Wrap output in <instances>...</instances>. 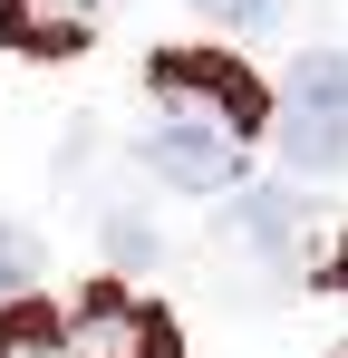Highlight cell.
Wrapping results in <instances>:
<instances>
[{"mask_svg": "<svg viewBox=\"0 0 348 358\" xmlns=\"http://www.w3.org/2000/svg\"><path fill=\"white\" fill-rule=\"evenodd\" d=\"M261 136H281V165H300V175H339L348 165V49H300Z\"/></svg>", "mask_w": 348, "mask_h": 358, "instance_id": "cell-1", "label": "cell"}, {"mask_svg": "<svg viewBox=\"0 0 348 358\" xmlns=\"http://www.w3.org/2000/svg\"><path fill=\"white\" fill-rule=\"evenodd\" d=\"M145 87L165 97L174 117H213L232 145H252V136L271 126V87L232 59V49H155V59H145Z\"/></svg>", "mask_w": 348, "mask_h": 358, "instance_id": "cell-2", "label": "cell"}, {"mask_svg": "<svg viewBox=\"0 0 348 358\" xmlns=\"http://www.w3.org/2000/svg\"><path fill=\"white\" fill-rule=\"evenodd\" d=\"M58 358H184V329L155 300H126V281H97L78 310H58Z\"/></svg>", "mask_w": 348, "mask_h": 358, "instance_id": "cell-3", "label": "cell"}, {"mask_svg": "<svg viewBox=\"0 0 348 358\" xmlns=\"http://www.w3.org/2000/svg\"><path fill=\"white\" fill-rule=\"evenodd\" d=\"M145 175L174 184V194H242V145L203 117H165L145 136Z\"/></svg>", "mask_w": 348, "mask_h": 358, "instance_id": "cell-4", "label": "cell"}, {"mask_svg": "<svg viewBox=\"0 0 348 358\" xmlns=\"http://www.w3.org/2000/svg\"><path fill=\"white\" fill-rule=\"evenodd\" d=\"M310 223H319V213H310L300 184H252V194L232 203V242H242L252 262H300V252H310Z\"/></svg>", "mask_w": 348, "mask_h": 358, "instance_id": "cell-5", "label": "cell"}, {"mask_svg": "<svg viewBox=\"0 0 348 358\" xmlns=\"http://www.w3.org/2000/svg\"><path fill=\"white\" fill-rule=\"evenodd\" d=\"M0 358H58V310L39 291L0 300Z\"/></svg>", "mask_w": 348, "mask_h": 358, "instance_id": "cell-6", "label": "cell"}, {"mask_svg": "<svg viewBox=\"0 0 348 358\" xmlns=\"http://www.w3.org/2000/svg\"><path fill=\"white\" fill-rule=\"evenodd\" d=\"M107 271H155V262H165V233H155V223H136V213H107Z\"/></svg>", "mask_w": 348, "mask_h": 358, "instance_id": "cell-7", "label": "cell"}, {"mask_svg": "<svg viewBox=\"0 0 348 358\" xmlns=\"http://www.w3.org/2000/svg\"><path fill=\"white\" fill-rule=\"evenodd\" d=\"M39 262H49V242L29 233V223H0V300L39 291Z\"/></svg>", "mask_w": 348, "mask_h": 358, "instance_id": "cell-8", "label": "cell"}, {"mask_svg": "<svg viewBox=\"0 0 348 358\" xmlns=\"http://www.w3.org/2000/svg\"><path fill=\"white\" fill-rule=\"evenodd\" d=\"M184 10H194L203 29H271L290 0H184Z\"/></svg>", "mask_w": 348, "mask_h": 358, "instance_id": "cell-9", "label": "cell"}]
</instances>
